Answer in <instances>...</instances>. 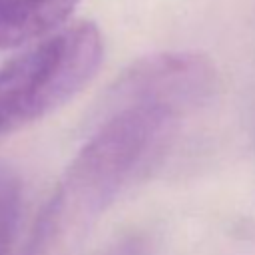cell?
Masks as SVG:
<instances>
[{
    "label": "cell",
    "instance_id": "cell-2",
    "mask_svg": "<svg viewBox=\"0 0 255 255\" xmlns=\"http://www.w3.org/2000/svg\"><path fill=\"white\" fill-rule=\"evenodd\" d=\"M104 40L92 22L42 38L0 66V135L42 120L74 98L98 72Z\"/></svg>",
    "mask_w": 255,
    "mask_h": 255
},
{
    "label": "cell",
    "instance_id": "cell-1",
    "mask_svg": "<svg viewBox=\"0 0 255 255\" xmlns=\"http://www.w3.org/2000/svg\"><path fill=\"white\" fill-rule=\"evenodd\" d=\"M177 120L173 112L151 106L106 112L98 131L64 171L38 219L26 255H48L90 227L155 159Z\"/></svg>",
    "mask_w": 255,
    "mask_h": 255
},
{
    "label": "cell",
    "instance_id": "cell-3",
    "mask_svg": "<svg viewBox=\"0 0 255 255\" xmlns=\"http://www.w3.org/2000/svg\"><path fill=\"white\" fill-rule=\"evenodd\" d=\"M215 88V68L193 52H167L137 60L112 86L106 112L151 106L183 116L201 106Z\"/></svg>",
    "mask_w": 255,
    "mask_h": 255
},
{
    "label": "cell",
    "instance_id": "cell-4",
    "mask_svg": "<svg viewBox=\"0 0 255 255\" xmlns=\"http://www.w3.org/2000/svg\"><path fill=\"white\" fill-rule=\"evenodd\" d=\"M78 0H0V52L60 30Z\"/></svg>",
    "mask_w": 255,
    "mask_h": 255
},
{
    "label": "cell",
    "instance_id": "cell-5",
    "mask_svg": "<svg viewBox=\"0 0 255 255\" xmlns=\"http://www.w3.org/2000/svg\"><path fill=\"white\" fill-rule=\"evenodd\" d=\"M22 207V183L14 169L0 165V255H8Z\"/></svg>",
    "mask_w": 255,
    "mask_h": 255
}]
</instances>
